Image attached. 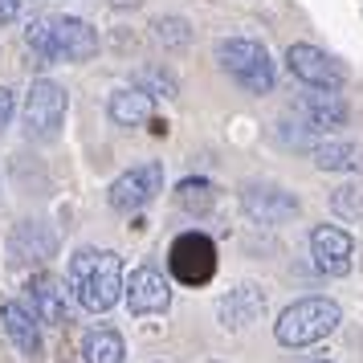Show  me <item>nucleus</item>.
Listing matches in <instances>:
<instances>
[{
	"label": "nucleus",
	"instance_id": "nucleus-1",
	"mask_svg": "<svg viewBox=\"0 0 363 363\" xmlns=\"http://www.w3.org/2000/svg\"><path fill=\"white\" fill-rule=\"evenodd\" d=\"M69 294L90 314H106L123 298V262L111 249H78L66 269Z\"/></svg>",
	"mask_w": 363,
	"mask_h": 363
},
{
	"label": "nucleus",
	"instance_id": "nucleus-2",
	"mask_svg": "<svg viewBox=\"0 0 363 363\" xmlns=\"http://www.w3.org/2000/svg\"><path fill=\"white\" fill-rule=\"evenodd\" d=\"M25 45L33 50L37 66L90 62L99 53V33L82 17H33L25 25Z\"/></svg>",
	"mask_w": 363,
	"mask_h": 363
},
{
	"label": "nucleus",
	"instance_id": "nucleus-3",
	"mask_svg": "<svg viewBox=\"0 0 363 363\" xmlns=\"http://www.w3.org/2000/svg\"><path fill=\"white\" fill-rule=\"evenodd\" d=\"M216 62L233 82L249 94H274L278 86V66L257 37H225L216 41Z\"/></svg>",
	"mask_w": 363,
	"mask_h": 363
},
{
	"label": "nucleus",
	"instance_id": "nucleus-4",
	"mask_svg": "<svg viewBox=\"0 0 363 363\" xmlns=\"http://www.w3.org/2000/svg\"><path fill=\"white\" fill-rule=\"evenodd\" d=\"M339 323H343L339 302H330V298H302V302H294V306H286L278 314L274 339L281 347H311L318 339H327Z\"/></svg>",
	"mask_w": 363,
	"mask_h": 363
},
{
	"label": "nucleus",
	"instance_id": "nucleus-5",
	"mask_svg": "<svg viewBox=\"0 0 363 363\" xmlns=\"http://www.w3.org/2000/svg\"><path fill=\"white\" fill-rule=\"evenodd\" d=\"M66 111H69V99L66 90L50 78H37L29 86V94H25V139H33V143H53L62 127H66Z\"/></svg>",
	"mask_w": 363,
	"mask_h": 363
},
{
	"label": "nucleus",
	"instance_id": "nucleus-6",
	"mask_svg": "<svg viewBox=\"0 0 363 363\" xmlns=\"http://www.w3.org/2000/svg\"><path fill=\"white\" fill-rule=\"evenodd\" d=\"M164 192V164L160 160H147V164H135L131 172H123L115 184H111V208L115 213H139V208H147L151 200Z\"/></svg>",
	"mask_w": 363,
	"mask_h": 363
},
{
	"label": "nucleus",
	"instance_id": "nucleus-7",
	"mask_svg": "<svg viewBox=\"0 0 363 363\" xmlns=\"http://www.w3.org/2000/svg\"><path fill=\"white\" fill-rule=\"evenodd\" d=\"M286 69L302 86H318V90H343V82H347L343 62H335L327 50H318L311 41H294L286 50Z\"/></svg>",
	"mask_w": 363,
	"mask_h": 363
},
{
	"label": "nucleus",
	"instance_id": "nucleus-8",
	"mask_svg": "<svg viewBox=\"0 0 363 363\" xmlns=\"http://www.w3.org/2000/svg\"><path fill=\"white\" fill-rule=\"evenodd\" d=\"M241 208L253 225H286V220H294L302 213V204H298L294 192H286V188H274V184H249L245 192H241Z\"/></svg>",
	"mask_w": 363,
	"mask_h": 363
},
{
	"label": "nucleus",
	"instance_id": "nucleus-9",
	"mask_svg": "<svg viewBox=\"0 0 363 363\" xmlns=\"http://www.w3.org/2000/svg\"><path fill=\"white\" fill-rule=\"evenodd\" d=\"M123 298L131 314H164L172 306V281L155 265H135L131 278H123Z\"/></svg>",
	"mask_w": 363,
	"mask_h": 363
},
{
	"label": "nucleus",
	"instance_id": "nucleus-10",
	"mask_svg": "<svg viewBox=\"0 0 363 363\" xmlns=\"http://www.w3.org/2000/svg\"><path fill=\"white\" fill-rule=\"evenodd\" d=\"M216 269V249L204 233H184L172 245V274L184 286H204Z\"/></svg>",
	"mask_w": 363,
	"mask_h": 363
},
{
	"label": "nucleus",
	"instance_id": "nucleus-11",
	"mask_svg": "<svg viewBox=\"0 0 363 363\" xmlns=\"http://www.w3.org/2000/svg\"><path fill=\"white\" fill-rule=\"evenodd\" d=\"M294 115L302 118L311 131L330 135V131H339V127H347L351 111H347V102H343L339 90H318V86H306V94H298V102H294Z\"/></svg>",
	"mask_w": 363,
	"mask_h": 363
},
{
	"label": "nucleus",
	"instance_id": "nucleus-12",
	"mask_svg": "<svg viewBox=\"0 0 363 363\" xmlns=\"http://www.w3.org/2000/svg\"><path fill=\"white\" fill-rule=\"evenodd\" d=\"M311 257H314V269H318V274L343 278V274H351L355 241H351V233L339 229V225H318V229H311Z\"/></svg>",
	"mask_w": 363,
	"mask_h": 363
},
{
	"label": "nucleus",
	"instance_id": "nucleus-13",
	"mask_svg": "<svg viewBox=\"0 0 363 363\" xmlns=\"http://www.w3.org/2000/svg\"><path fill=\"white\" fill-rule=\"evenodd\" d=\"M57 253V233L45 220H21L9 233V262L13 265H45Z\"/></svg>",
	"mask_w": 363,
	"mask_h": 363
},
{
	"label": "nucleus",
	"instance_id": "nucleus-14",
	"mask_svg": "<svg viewBox=\"0 0 363 363\" xmlns=\"http://www.w3.org/2000/svg\"><path fill=\"white\" fill-rule=\"evenodd\" d=\"M262 314H265V294H262V286H253V281L233 286L229 294L216 302V318H220L225 330H245V327H253Z\"/></svg>",
	"mask_w": 363,
	"mask_h": 363
},
{
	"label": "nucleus",
	"instance_id": "nucleus-15",
	"mask_svg": "<svg viewBox=\"0 0 363 363\" xmlns=\"http://www.w3.org/2000/svg\"><path fill=\"white\" fill-rule=\"evenodd\" d=\"M25 306L45 323V327H62L66 323V286L53 278V274H33L25 286Z\"/></svg>",
	"mask_w": 363,
	"mask_h": 363
},
{
	"label": "nucleus",
	"instance_id": "nucleus-16",
	"mask_svg": "<svg viewBox=\"0 0 363 363\" xmlns=\"http://www.w3.org/2000/svg\"><path fill=\"white\" fill-rule=\"evenodd\" d=\"M0 327H4V335L13 339V347L21 355H37L41 351V318L25 302H4L0 306Z\"/></svg>",
	"mask_w": 363,
	"mask_h": 363
},
{
	"label": "nucleus",
	"instance_id": "nucleus-17",
	"mask_svg": "<svg viewBox=\"0 0 363 363\" xmlns=\"http://www.w3.org/2000/svg\"><path fill=\"white\" fill-rule=\"evenodd\" d=\"M311 160L318 172H363V143L351 139H318L311 147Z\"/></svg>",
	"mask_w": 363,
	"mask_h": 363
},
{
	"label": "nucleus",
	"instance_id": "nucleus-18",
	"mask_svg": "<svg viewBox=\"0 0 363 363\" xmlns=\"http://www.w3.org/2000/svg\"><path fill=\"white\" fill-rule=\"evenodd\" d=\"M151 111H155V99H151L147 90H139V86H123V90H115L111 102H106V115H111V123H118V127H139V123L151 118Z\"/></svg>",
	"mask_w": 363,
	"mask_h": 363
},
{
	"label": "nucleus",
	"instance_id": "nucleus-19",
	"mask_svg": "<svg viewBox=\"0 0 363 363\" xmlns=\"http://www.w3.org/2000/svg\"><path fill=\"white\" fill-rule=\"evenodd\" d=\"M82 355L86 363H123L127 355V343H123V335L111 327H94L82 335Z\"/></svg>",
	"mask_w": 363,
	"mask_h": 363
},
{
	"label": "nucleus",
	"instance_id": "nucleus-20",
	"mask_svg": "<svg viewBox=\"0 0 363 363\" xmlns=\"http://www.w3.org/2000/svg\"><path fill=\"white\" fill-rule=\"evenodd\" d=\"M176 204H180L188 216L213 213V204H216L213 184L204 180V176H188V180H180V184H176Z\"/></svg>",
	"mask_w": 363,
	"mask_h": 363
},
{
	"label": "nucleus",
	"instance_id": "nucleus-21",
	"mask_svg": "<svg viewBox=\"0 0 363 363\" xmlns=\"http://www.w3.org/2000/svg\"><path fill=\"white\" fill-rule=\"evenodd\" d=\"M330 213L347 220V225H363V184L351 180V184H339L330 192Z\"/></svg>",
	"mask_w": 363,
	"mask_h": 363
},
{
	"label": "nucleus",
	"instance_id": "nucleus-22",
	"mask_svg": "<svg viewBox=\"0 0 363 363\" xmlns=\"http://www.w3.org/2000/svg\"><path fill=\"white\" fill-rule=\"evenodd\" d=\"M139 90H147L151 99H176L180 94V82H176V74L164 66H139L135 69V82Z\"/></svg>",
	"mask_w": 363,
	"mask_h": 363
},
{
	"label": "nucleus",
	"instance_id": "nucleus-23",
	"mask_svg": "<svg viewBox=\"0 0 363 363\" xmlns=\"http://www.w3.org/2000/svg\"><path fill=\"white\" fill-rule=\"evenodd\" d=\"M151 29H155V41L167 45V50H184V45L192 41V29H188V21L184 17H160Z\"/></svg>",
	"mask_w": 363,
	"mask_h": 363
},
{
	"label": "nucleus",
	"instance_id": "nucleus-24",
	"mask_svg": "<svg viewBox=\"0 0 363 363\" xmlns=\"http://www.w3.org/2000/svg\"><path fill=\"white\" fill-rule=\"evenodd\" d=\"M13 115H17V94L9 86H0V131L13 123Z\"/></svg>",
	"mask_w": 363,
	"mask_h": 363
},
{
	"label": "nucleus",
	"instance_id": "nucleus-25",
	"mask_svg": "<svg viewBox=\"0 0 363 363\" xmlns=\"http://www.w3.org/2000/svg\"><path fill=\"white\" fill-rule=\"evenodd\" d=\"M21 9H25V0H0V25L17 21V17H21Z\"/></svg>",
	"mask_w": 363,
	"mask_h": 363
},
{
	"label": "nucleus",
	"instance_id": "nucleus-26",
	"mask_svg": "<svg viewBox=\"0 0 363 363\" xmlns=\"http://www.w3.org/2000/svg\"><path fill=\"white\" fill-rule=\"evenodd\" d=\"M314 363H330V359H314Z\"/></svg>",
	"mask_w": 363,
	"mask_h": 363
},
{
	"label": "nucleus",
	"instance_id": "nucleus-27",
	"mask_svg": "<svg viewBox=\"0 0 363 363\" xmlns=\"http://www.w3.org/2000/svg\"><path fill=\"white\" fill-rule=\"evenodd\" d=\"M66 363H69V359H66Z\"/></svg>",
	"mask_w": 363,
	"mask_h": 363
}]
</instances>
